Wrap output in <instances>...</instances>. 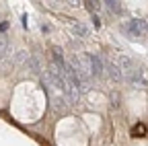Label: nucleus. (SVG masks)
I'll return each instance as SVG.
<instances>
[{
  "label": "nucleus",
  "instance_id": "8",
  "mask_svg": "<svg viewBox=\"0 0 148 146\" xmlns=\"http://www.w3.org/2000/svg\"><path fill=\"white\" fill-rule=\"evenodd\" d=\"M105 6H107V10L115 12V14L121 12V6H119V2H115V0H109V2H105Z\"/></svg>",
  "mask_w": 148,
  "mask_h": 146
},
{
  "label": "nucleus",
  "instance_id": "1",
  "mask_svg": "<svg viewBox=\"0 0 148 146\" xmlns=\"http://www.w3.org/2000/svg\"><path fill=\"white\" fill-rule=\"evenodd\" d=\"M121 70H123V74H125V80L127 82H132L136 86L144 84V78H142V68L132 60V58H121Z\"/></svg>",
  "mask_w": 148,
  "mask_h": 146
},
{
  "label": "nucleus",
  "instance_id": "11",
  "mask_svg": "<svg viewBox=\"0 0 148 146\" xmlns=\"http://www.w3.org/2000/svg\"><path fill=\"white\" fill-rule=\"evenodd\" d=\"M92 23H95V27H97V29L101 27V21H99V16H97V14H95V16H92Z\"/></svg>",
  "mask_w": 148,
  "mask_h": 146
},
{
  "label": "nucleus",
  "instance_id": "6",
  "mask_svg": "<svg viewBox=\"0 0 148 146\" xmlns=\"http://www.w3.org/2000/svg\"><path fill=\"white\" fill-rule=\"evenodd\" d=\"M72 33H74V35H76V37H86V35H88V29H86L84 25H80V23H76V25H74V27H72Z\"/></svg>",
  "mask_w": 148,
  "mask_h": 146
},
{
  "label": "nucleus",
  "instance_id": "2",
  "mask_svg": "<svg viewBox=\"0 0 148 146\" xmlns=\"http://www.w3.org/2000/svg\"><path fill=\"white\" fill-rule=\"evenodd\" d=\"M43 88H45V93H47V99H49L51 107L56 109V111H60V113H66L68 103H66V97H64L62 90H60V88H56L53 84H49L45 78H43Z\"/></svg>",
  "mask_w": 148,
  "mask_h": 146
},
{
  "label": "nucleus",
  "instance_id": "7",
  "mask_svg": "<svg viewBox=\"0 0 148 146\" xmlns=\"http://www.w3.org/2000/svg\"><path fill=\"white\" fill-rule=\"evenodd\" d=\"M6 51H8V39H6V35L0 33V60L6 56Z\"/></svg>",
  "mask_w": 148,
  "mask_h": 146
},
{
  "label": "nucleus",
  "instance_id": "3",
  "mask_svg": "<svg viewBox=\"0 0 148 146\" xmlns=\"http://www.w3.org/2000/svg\"><path fill=\"white\" fill-rule=\"evenodd\" d=\"M146 27H148L146 21H142V19H132V21H127V23L123 25V31H125L132 39H138V37H144V35H146Z\"/></svg>",
  "mask_w": 148,
  "mask_h": 146
},
{
  "label": "nucleus",
  "instance_id": "4",
  "mask_svg": "<svg viewBox=\"0 0 148 146\" xmlns=\"http://www.w3.org/2000/svg\"><path fill=\"white\" fill-rule=\"evenodd\" d=\"M86 64H88L90 78H101L103 76V60L97 53H86Z\"/></svg>",
  "mask_w": 148,
  "mask_h": 146
},
{
  "label": "nucleus",
  "instance_id": "5",
  "mask_svg": "<svg viewBox=\"0 0 148 146\" xmlns=\"http://www.w3.org/2000/svg\"><path fill=\"white\" fill-rule=\"evenodd\" d=\"M103 70H107V74L113 78V80H121V72H119V68L113 62H105L103 64Z\"/></svg>",
  "mask_w": 148,
  "mask_h": 146
},
{
  "label": "nucleus",
  "instance_id": "10",
  "mask_svg": "<svg viewBox=\"0 0 148 146\" xmlns=\"http://www.w3.org/2000/svg\"><path fill=\"white\" fill-rule=\"evenodd\" d=\"M29 66H31V72H35V74L39 72V64H37L35 58H29Z\"/></svg>",
  "mask_w": 148,
  "mask_h": 146
},
{
  "label": "nucleus",
  "instance_id": "12",
  "mask_svg": "<svg viewBox=\"0 0 148 146\" xmlns=\"http://www.w3.org/2000/svg\"><path fill=\"white\" fill-rule=\"evenodd\" d=\"M140 132L144 134V125H136V127H134V134H140Z\"/></svg>",
  "mask_w": 148,
  "mask_h": 146
},
{
  "label": "nucleus",
  "instance_id": "9",
  "mask_svg": "<svg viewBox=\"0 0 148 146\" xmlns=\"http://www.w3.org/2000/svg\"><path fill=\"white\" fill-rule=\"evenodd\" d=\"M84 4H86V10H90V12H97L99 6H101V2H90V0H88V2H84Z\"/></svg>",
  "mask_w": 148,
  "mask_h": 146
}]
</instances>
